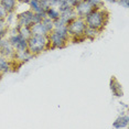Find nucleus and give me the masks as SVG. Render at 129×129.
Instances as JSON below:
<instances>
[{"label": "nucleus", "instance_id": "1", "mask_svg": "<svg viewBox=\"0 0 129 129\" xmlns=\"http://www.w3.org/2000/svg\"><path fill=\"white\" fill-rule=\"evenodd\" d=\"M85 22L87 27L97 29L103 31L106 27L108 19H109V12L106 10V8H94V10L88 16L85 17Z\"/></svg>", "mask_w": 129, "mask_h": 129}, {"label": "nucleus", "instance_id": "2", "mask_svg": "<svg viewBox=\"0 0 129 129\" xmlns=\"http://www.w3.org/2000/svg\"><path fill=\"white\" fill-rule=\"evenodd\" d=\"M49 40V50L54 49H64L70 42V36L67 32V25L54 28L48 34Z\"/></svg>", "mask_w": 129, "mask_h": 129}, {"label": "nucleus", "instance_id": "3", "mask_svg": "<svg viewBox=\"0 0 129 129\" xmlns=\"http://www.w3.org/2000/svg\"><path fill=\"white\" fill-rule=\"evenodd\" d=\"M87 25L84 18L76 17L74 20H72L67 24V32H69V36H70V42L72 41L74 43H81L85 41L84 31Z\"/></svg>", "mask_w": 129, "mask_h": 129}, {"label": "nucleus", "instance_id": "4", "mask_svg": "<svg viewBox=\"0 0 129 129\" xmlns=\"http://www.w3.org/2000/svg\"><path fill=\"white\" fill-rule=\"evenodd\" d=\"M28 51L34 56L41 54L42 52L49 50V40L48 36H39V34H31L28 38Z\"/></svg>", "mask_w": 129, "mask_h": 129}, {"label": "nucleus", "instance_id": "5", "mask_svg": "<svg viewBox=\"0 0 129 129\" xmlns=\"http://www.w3.org/2000/svg\"><path fill=\"white\" fill-rule=\"evenodd\" d=\"M7 38L9 40L10 44L13 46L14 51H24L28 50V39L23 38L21 34L14 33V34H7Z\"/></svg>", "mask_w": 129, "mask_h": 129}, {"label": "nucleus", "instance_id": "6", "mask_svg": "<svg viewBox=\"0 0 129 129\" xmlns=\"http://www.w3.org/2000/svg\"><path fill=\"white\" fill-rule=\"evenodd\" d=\"M14 53H16V51H14L13 46L10 44L8 38L7 37L1 38L0 39V55L9 58V60H13Z\"/></svg>", "mask_w": 129, "mask_h": 129}, {"label": "nucleus", "instance_id": "7", "mask_svg": "<svg viewBox=\"0 0 129 129\" xmlns=\"http://www.w3.org/2000/svg\"><path fill=\"white\" fill-rule=\"evenodd\" d=\"M74 10H75L76 14H77V17H80V18H85V17L88 16V14L94 10V7L90 4H88L87 1H85V0H80V1L75 5Z\"/></svg>", "mask_w": 129, "mask_h": 129}, {"label": "nucleus", "instance_id": "8", "mask_svg": "<svg viewBox=\"0 0 129 129\" xmlns=\"http://www.w3.org/2000/svg\"><path fill=\"white\" fill-rule=\"evenodd\" d=\"M32 18H33V11L30 9L24 10L20 13H17V24L18 25H32Z\"/></svg>", "mask_w": 129, "mask_h": 129}, {"label": "nucleus", "instance_id": "9", "mask_svg": "<svg viewBox=\"0 0 129 129\" xmlns=\"http://www.w3.org/2000/svg\"><path fill=\"white\" fill-rule=\"evenodd\" d=\"M109 86H110V92L113 94V96H115V97H122V96H124L122 86H121V84H120V82L117 80L115 76H111L110 82H109Z\"/></svg>", "mask_w": 129, "mask_h": 129}, {"label": "nucleus", "instance_id": "10", "mask_svg": "<svg viewBox=\"0 0 129 129\" xmlns=\"http://www.w3.org/2000/svg\"><path fill=\"white\" fill-rule=\"evenodd\" d=\"M16 63L17 62L13 61V60H9V58H7V57L0 56V74L4 75V74H6V73H9L11 71H13L14 64Z\"/></svg>", "mask_w": 129, "mask_h": 129}, {"label": "nucleus", "instance_id": "11", "mask_svg": "<svg viewBox=\"0 0 129 129\" xmlns=\"http://www.w3.org/2000/svg\"><path fill=\"white\" fill-rule=\"evenodd\" d=\"M32 57H33V55H32L30 52L28 51V50H24V51H16V53H14V57H13V61H16L17 63L21 65L22 63L28 62V61L31 60Z\"/></svg>", "mask_w": 129, "mask_h": 129}, {"label": "nucleus", "instance_id": "12", "mask_svg": "<svg viewBox=\"0 0 129 129\" xmlns=\"http://www.w3.org/2000/svg\"><path fill=\"white\" fill-rule=\"evenodd\" d=\"M76 17H77V14H76L74 8H70V9H66V10L60 12V19L62 20L66 25L69 24L72 20H74Z\"/></svg>", "mask_w": 129, "mask_h": 129}, {"label": "nucleus", "instance_id": "13", "mask_svg": "<svg viewBox=\"0 0 129 129\" xmlns=\"http://www.w3.org/2000/svg\"><path fill=\"white\" fill-rule=\"evenodd\" d=\"M129 125V115L128 114H121L115 119V121L113 122V127L117 129L126 128Z\"/></svg>", "mask_w": 129, "mask_h": 129}, {"label": "nucleus", "instance_id": "14", "mask_svg": "<svg viewBox=\"0 0 129 129\" xmlns=\"http://www.w3.org/2000/svg\"><path fill=\"white\" fill-rule=\"evenodd\" d=\"M18 0H0V5L2 6V8L6 10L7 13L16 12L17 8H18Z\"/></svg>", "mask_w": 129, "mask_h": 129}, {"label": "nucleus", "instance_id": "15", "mask_svg": "<svg viewBox=\"0 0 129 129\" xmlns=\"http://www.w3.org/2000/svg\"><path fill=\"white\" fill-rule=\"evenodd\" d=\"M101 33H102L101 30H97V29H94L90 27H86V29L84 31V37H85V40L94 41L101 36Z\"/></svg>", "mask_w": 129, "mask_h": 129}, {"label": "nucleus", "instance_id": "16", "mask_svg": "<svg viewBox=\"0 0 129 129\" xmlns=\"http://www.w3.org/2000/svg\"><path fill=\"white\" fill-rule=\"evenodd\" d=\"M31 32H32V34H39V36H48L49 34V32L46 30V28L44 27L42 21L39 23H36V24H32Z\"/></svg>", "mask_w": 129, "mask_h": 129}, {"label": "nucleus", "instance_id": "17", "mask_svg": "<svg viewBox=\"0 0 129 129\" xmlns=\"http://www.w3.org/2000/svg\"><path fill=\"white\" fill-rule=\"evenodd\" d=\"M45 16L51 20H56L57 18H60V11L57 10L56 7H50L48 10L45 11Z\"/></svg>", "mask_w": 129, "mask_h": 129}, {"label": "nucleus", "instance_id": "18", "mask_svg": "<svg viewBox=\"0 0 129 129\" xmlns=\"http://www.w3.org/2000/svg\"><path fill=\"white\" fill-rule=\"evenodd\" d=\"M29 6V9L31 11H33L34 13H39V12H44L41 8L40 5V0H30V2L28 4Z\"/></svg>", "mask_w": 129, "mask_h": 129}, {"label": "nucleus", "instance_id": "19", "mask_svg": "<svg viewBox=\"0 0 129 129\" xmlns=\"http://www.w3.org/2000/svg\"><path fill=\"white\" fill-rule=\"evenodd\" d=\"M18 32H19V34H21V36L23 38H25V39H28V38L32 34L31 27H28V25H18Z\"/></svg>", "mask_w": 129, "mask_h": 129}, {"label": "nucleus", "instance_id": "20", "mask_svg": "<svg viewBox=\"0 0 129 129\" xmlns=\"http://www.w3.org/2000/svg\"><path fill=\"white\" fill-rule=\"evenodd\" d=\"M85 1H87L88 4H90L94 8H103V7H105L104 0H85Z\"/></svg>", "mask_w": 129, "mask_h": 129}, {"label": "nucleus", "instance_id": "21", "mask_svg": "<svg viewBox=\"0 0 129 129\" xmlns=\"http://www.w3.org/2000/svg\"><path fill=\"white\" fill-rule=\"evenodd\" d=\"M116 4H118L120 7L127 9V8L129 7V0H116Z\"/></svg>", "mask_w": 129, "mask_h": 129}, {"label": "nucleus", "instance_id": "22", "mask_svg": "<svg viewBox=\"0 0 129 129\" xmlns=\"http://www.w3.org/2000/svg\"><path fill=\"white\" fill-rule=\"evenodd\" d=\"M6 16H7V12H6V10L2 8V6L0 5V20H5Z\"/></svg>", "mask_w": 129, "mask_h": 129}, {"label": "nucleus", "instance_id": "23", "mask_svg": "<svg viewBox=\"0 0 129 129\" xmlns=\"http://www.w3.org/2000/svg\"><path fill=\"white\" fill-rule=\"evenodd\" d=\"M19 1V4H25V5H28L29 2H30V0H18Z\"/></svg>", "mask_w": 129, "mask_h": 129}, {"label": "nucleus", "instance_id": "24", "mask_svg": "<svg viewBox=\"0 0 129 129\" xmlns=\"http://www.w3.org/2000/svg\"><path fill=\"white\" fill-rule=\"evenodd\" d=\"M104 1L108 2V4H116V0H104Z\"/></svg>", "mask_w": 129, "mask_h": 129}, {"label": "nucleus", "instance_id": "25", "mask_svg": "<svg viewBox=\"0 0 129 129\" xmlns=\"http://www.w3.org/2000/svg\"><path fill=\"white\" fill-rule=\"evenodd\" d=\"M75 1H77V2H78V1H80V0H75Z\"/></svg>", "mask_w": 129, "mask_h": 129}, {"label": "nucleus", "instance_id": "26", "mask_svg": "<svg viewBox=\"0 0 129 129\" xmlns=\"http://www.w3.org/2000/svg\"><path fill=\"white\" fill-rule=\"evenodd\" d=\"M1 76H2V74H0V77H1Z\"/></svg>", "mask_w": 129, "mask_h": 129}, {"label": "nucleus", "instance_id": "27", "mask_svg": "<svg viewBox=\"0 0 129 129\" xmlns=\"http://www.w3.org/2000/svg\"><path fill=\"white\" fill-rule=\"evenodd\" d=\"M0 56H1V55H0Z\"/></svg>", "mask_w": 129, "mask_h": 129}]
</instances>
